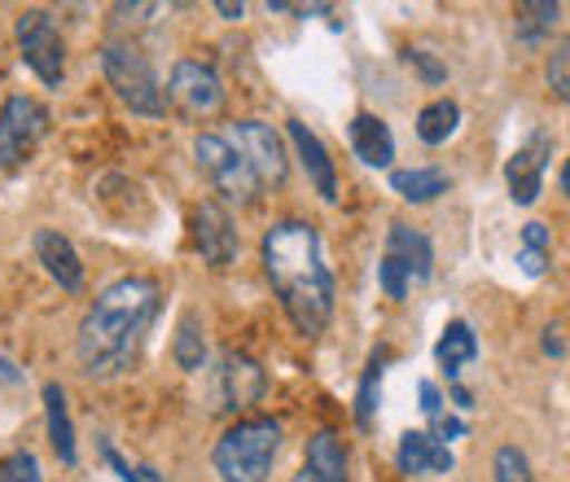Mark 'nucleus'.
I'll return each instance as SVG.
<instances>
[{"label": "nucleus", "instance_id": "28", "mask_svg": "<svg viewBox=\"0 0 570 482\" xmlns=\"http://www.w3.org/2000/svg\"><path fill=\"white\" fill-rule=\"evenodd\" d=\"M549 88L558 92V101H567L570 97V49L567 45H558V49L549 53Z\"/></svg>", "mask_w": 570, "mask_h": 482}, {"label": "nucleus", "instance_id": "9", "mask_svg": "<svg viewBox=\"0 0 570 482\" xmlns=\"http://www.w3.org/2000/svg\"><path fill=\"white\" fill-rule=\"evenodd\" d=\"M264 391H268V377H264V364L259 360H250L246 351H228L219 360V368H215L212 377L215 409L246 413V409H255L264 400Z\"/></svg>", "mask_w": 570, "mask_h": 482}, {"label": "nucleus", "instance_id": "5", "mask_svg": "<svg viewBox=\"0 0 570 482\" xmlns=\"http://www.w3.org/2000/svg\"><path fill=\"white\" fill-rule=\"evenodd\" d=\"M18 53L22 62L31 67V75L45 83V88H62V75H67V40H62V27L49 9H27L18 13Z\"/></svg>", "mask_w": 570, "mask_h": 482}, {"label": "nucleus", "instance_id": "32", "mask_svg": "<svg viewBox=\"0 0 570 482\" xmlns=\"http://www.w3.org/2000/svg\"><path fill=\"white\" fill-rule=\"evenodd\" d=\"M461 434H465V421H461V416H434V434H430V439H439V443H443V439H448V443H452V439H461Z\"/></svg>", "mask_w": 570, "mask_h": 482}, {"label": "nucleus", "instance_id": "24", "mask_svg": "<svg viewBox=\"0 0 570 482\" xmlns=\"http://www.w3.org/2000/svg\"><path fill=\"white\" fill-rule=\"evenodd\" d=\"M386 360H391V351H377V355L368 360L364 377H360V386H356V425L360 430H368L373 416H377V400H382V364H386Z\"/></svg>", "mask_w": 570, "mask_h": 482}, {"label": "nucleus", "instance_id": "21", "mask_svg": "<svg viewBox=\"0 0 570 482\" xmlns=\"http://www.w3.org/2000/svg\"><path fill=\"white\" fill-rule=\"evenodd\" d=\"M434 355H439L443 373L456 382L461 368L479 360V338H474V329H470L465 321H448V329H443V338H439V346H434Z\"/></svg>", "mask_w": 570, "mask_h": 482}, {"label": "nucleus", "instance_id": "19", "mask_svg": "<svg viewBox=\"0 0 570 482\" xmlns=\"http://www.w3.org/2000/svg\"><path fill=\"white\" fill-rule=\"evenodd\" d=\"M45 416H49V443L58 452L62 465H75L79 461V447H75V425H71V409H67V391L58 382H45Z\"/></svg>", "mask_w": 570, "mask_h": 482}, {"label": "nucleus", "instance_id": "27", "mask_svg": "<svg viewBox=\"0 0 570 482\" xmlns=\"http://www.w3.org/2000/svg\"><path fill=\"white\" fill-rule=\"evenodd\" d=\"M0 482H45V474H40V461H36V452H27V447L9 452V456L0 461Z\"/></svg>", "mask_w": 570, "mask_h": 482}, {"label": "nucleus", "instance_id": "31", "mask_svg": "<svg viewBox=\"0 0 570 482\" xmlns=\"http://www.w3.org/2000/svg\"><path fill=\"white\" fill-rule=\"evenodd\" d=\"M522 250H544V255H549V228H544L540 219H531V224L522 228Z\"/></svg>", "mask_w": 570, "mask_h": 482}, {"label": "nucleus", "instance_id": "33", "mask_svg": "<svg viewBox=\"0 0 570 482\" xmlns=\"http://www.w3.org/2000/svg\"><path fill=\"white\" fill-rule=\"evenodd\" d=\"M518 264H522V273L527 276H544L549 255H544V250H518Z\"/></svg>", "mask_w": 570, "mask_h": 482}, {"label": "nucleus", "instance_id": "8", "mask_svg": "<svg viewBox=\"0 0 570 482\" xmlns=\"http://www.w3.org/2000/svg\"><path fill=\"white\" fill-rule=\"evenodd\" d=\"M49 132V110L36 97H9L0 106V171L27 163Z\"/></svg>", "mask_w": 570, "mask_h": 482}, {"label": "nucleus", "instance_id": "34", "mask_svg": "<svg viewBox=\"0 0 570 482\" xmlns=\"http://www.w3.org/2000/svg\"><path fill=\"white\" fill-rule=\"evenodd\" d=\"M101 452H106V461H110V470H115V474H119V479H124V482H145L141 474H137V470H132V465H128V461H124V456H119V452L110 447V443H106Z\"/></svg>", "mask_w": 570, "mask_h": 482}, {"label": "nucleus", "instance_id": "10", "mask_svg": "<svg viewBox=\"0 0 570 482\" xmlns=\"http://www.w3.org/2000/svg\"><path fill=\"white\" fill-rule=\"evenodd\" d=\"M167 97L176 101V110H185L189 119H207L224 106V79L212 62L198 58H180L167 79Z\"/></svg>", "mask_w": 570, "mask_h": 482}, {"label": "nucleus", "instance_id": "13", "mask_svg": "<svg viewBox=\"0 0 570 482\" xmlns=\"http://www.w3.org/2000/svg\"><path fill=\"white\" fill-rule=\"evenodd\" d=\"M285 137L294 145V154H298V163H303L312 189H316L325 203H338V171H334V158H330L325 140L316 137L303 119H289V124H285Z\"/></svg>", "mask_w": 570, "mask_h": 482}, {"label": "nucleus", "instance_id": "4", "mask_svg": "<svg viewBox=\"0 0 570 482\" xmlns=\"http://www.w3.org/2000/svg\"><path fill=\"white\" fill-rule=\"evenodd\" d=\"M101 70H106V83L115 88V97L132 110V115H145V119H158L167 110L163 101V83L154 75V62L141 45L132 40H106L101 45Z\"/></svg>", "mask_w": 570, "mask_h": 482}, {"label": "nucleus", "instance_id": "3", "mask_svg": "<svg viewBox=\"0 0 570 482\" xmlns=\"http://www.w3.org/2000/svg\"><path fill=\"white\" fill-rule=\"evenodd\" d=\"M282 456V421L273 416H242L215 443L212 461L219 482H268Z\"/></svg>", "mask_w": 570, "mask_h": 482}, {"label": "nucleus", "instance_id": "22", "mask_svg": "<svg viewBox=\"0 0 570 482\" xmlns=\"http://www.w3.org/2000/svg\"><path fill=\"white\" fill-rule=\"evenodd\" d=\"M456 128H461V106L452 97L430 101V106H422V115H417V140L422 145H443Z\"/></svg>", "mask_w": 570, "mask_h": 482}, {"label": "nucleus", "instance_id": "35", "mask_svg": "<svg viewBox=\"0 0 570 482\" xmlns=\"http://www.w3.org/2000/svg\"><path fill=\"white\" fill-rule=\"evenodd\" d=\"M544 351H549L553 360H567V338H562V321L544 329Z\"/></svg>", "mask_w": 570, "mask_h": 482}, {"label": "nucleus", "instance_id": "25", "mask_svg": "<svg viewBox=\"0 0 570 482\" xmlns=\"http://www.w3.org/2000/svg\"><path fill=\"white\" fill-rule=\"evenodd\" d=\"M171 355H176V364H180L185 373L207 368V338H203V329H198V321H194V316H185V321H180L176 343H171Z\"/></svg>", "mask_w": 570, "mask_h": 482}, {"label": "nucleus", "instance_id": "12", "mask_svg": "<svg viewBox=\"0 0 570 482\" xmlns=\"http://www.w3.org/2000/svg\"><path fill=\"white\" fill-rule=\"evenodd\" d=\"M194 237H198L203 264L215 268V273L237 259V228H233V215L224 210V203L207 198L203 207L194 210Z\"/></svg>", "mask_w": 570, "mask_h": 482}, {"label": "nucleus", "instance_id": "30", "mask_svg": "<svg viewBox=\"0 0 570 482\" xmlns=\"http://www.w3.org/2000/svg\"><path fill=\"white\" fill-rule=\"evenodd\" d=\"M377 285H382L386 298H404V294H409V276L400 273L386 255H382V264H377Z\"/></svg>", "mask_w": 570, "mask_h": 482}, {"label": "nucleus", "instance_id": "15", "mask_svg": "<svg viewBox=\"0 0 570 482\" xmlns=\"http://www.w3.org/2000/svg\"><path fill=\"white\" fill-rule=\"evenodd\" d=\"M386 259L409 276V281L413 276L430 281V273H434V246H430L426 233L413 228V224H391V233H386Z\"/></svg>", "mask_w": 570, "mask_h": 482}, {"label": "nucleus", "instance_id": "36", "mask_svg": "<svg viewBox=\"0 0 570 482\" xmlns=\"http://www.w3.org/2000/svg\"><path fill=\"white\" fill-rule=\"evenodd\" d=\"M422 413L434 421V416H443V400H439V386L434 382H422Z\"/></svg>", "mask_w": 570, "mask_h": 482}, {"label": "nucleus", "instance_id": "2", "mask_svg": "<svg viewBox=\"0 0 570 482\" xmlns=\"http://www.w3.org/2000/svg\"><path fill=\"white\" fill-rule=\"evenodd\" d=\"M264 255V273L273 281V294L282 298L289 325L303 338H321L334 321V273L325 264V246L316 224L307 219H282L264 233L259 242Z\"/></svg>", "mask_w": 570, "mask_h": 482}, {"label": "nucleus", "instance_id": "38", "mask_svg": "<svg viewBox=\"0 0 570 482\" xmlns=\"http://www.w3.org/2000/svg\"><path fill=\"white\" fill-rule=\"evenodd\" d=\"M0 382H4V386H18V382H22V373H18V368H13L4 355H0Z\"/></svg>", "mask_w": 570, "mask_h": 482}, {"label": "nucleus", "instance_id": "7", "mask_svg": "<svg viewBox=\"0 0 570 482\" xmlns=\"http://www.w3.org/2000/svg\"><path fill=\"white\" fill-rule=\"evenodd\" d=\"M219 137L228 140V145L246 158V167L255 171L259 189H282L285 176H289V158H285L282 132H277L273 124L242 119V124H233V128H228V132H219Z\"/></svg>", "mask_w": 570, "mask_h": 482}, {"label": "nucleus", "instance_id": "23", "mask_svg": "<svg viewBox=\"0 0 570 482\" xmlns=\"http://www.w3.org/2000/svg\"><path fill=\"white\" fill-rule=\"evenodd\" d=\"M562 13H567V4H558V0H527V4H518V40L522 45H540L544 31H553L562 22Z\"/></svg>", "mask_w": 570, "mask_h": 482}, {"label": "nucleus", "instance_id": "18", "mask_svg": "<svg viewBox=\"0 0 570 482\" xmlns=\"http://www.w3.org/2000/svg\"><path fill=\"white\" fill-rule=\"evenodd\" d=\"M347 137H352V149L364 167H391L395 163V137L386 128V119L360 110L356 119L347 124Z\"/></svg>", "mask_w": 570, "mask_h": 482}, {"label": "nucleus", "instance_id": "37", "mask_svg": "<svg viewBox=\"0 0 570 482\" xmlns=\"http://www.w3.org/2000/svg\"><path fill=\"white\" fill-rule=\"evenodd\" d=\"M215 13H219L224 22H237L246 9H242V4H233V0H215Z\"/></svg>", "mask_w": 570, "mask_h": 482}, {"label": "nucleus", "instance_id": "14", "mask_svg": "<svg viewBox=\"0 0 570 482\" xmlns=\"http://www.w3.org/2000/svg\"><path fill=\"white\" fill-rule=\"evenodd\" d=\"M36 259L45 264V273L53 276L67 294H79L83 289V259L75 250V242L58 228H40L36 233Z\"/></svg>", "mask_w": 570, "mask_h": 482}, {"label": "nucleus", "instance_id": "16", "mask_svg": "<svg viewBox=\"0 0 570 482\" xmlns=\"http://www.w3.org/2000/svg\"><path fill=\"white\" fill-rule=\"evenodd\" d=\"M294 482H352L347 479V447L334 430H316L307 439V461Z\"/></svg>", "mask_w": 570, "mask_h": 482}, {"label": "nucleus", "instance_id": "17", "mask_svg": "<svg viewBox=\"0 0 570 482\" xmlns=\"http://www.w3.org/2000/svg\"><path fill=\"white\" fill-rule=\"evenodd\" d=\"M400 470L404 474H413V479H434V474H448L456 461H452V447L448 443H439V439H430L426 430H409L404 439H400Z\"/></svg>", "mask_w": 570, "mask_h": 482}, {"label": "nucleus", "instance_id": "29", "mask_svg": "<svg viewBox=\"0 0 570 482\" xmlns=\"http://www.w3.org/2000/svg\"><path fill=\"white\" fill-rule=\"evenodd\" d=\"M404 62L417 70L426 83H443V79H448V67H443V62H439L430 49H409V53H404Z\"/></svg>", "mask_w": 570, "mask_h": 482}, {"label": "nucleus", "instance_id": "20", "mask_svg": "<svg viewBox=\"0 0 570 482\" xmlns=\"http://www.w3.org/2000/svg\"><path fill=\"white\" fill-rule=\"evenodd\" d=\"M452 189V176L439 171V167H404V171H391V194H400L404 203L422 207V203H434L439 194Z\"/></svg>", "mask_w": 570, "mask_h": 482}, {"label": "nucleus", "instance_id": "39", "mask_svg": "<svg viewBox=\"0 0 570 482\" xmlns=\"http://www.w3.org/2000/svg\"><path fill=\"white\" fill-rule=\"evenodd\" d=\"M452 404H456V409H465V413L474 409V404H470V391H465V386H452Z\"/></svg>", "mask_w": 570, "mask_h": 482}, {"label": "nucleus", "instance_id": "11", "mask_svg": "<svg viewBox=\"0 0 570 482\" xmlns=\"http://www.w3.org/2000/svg\"><path fill=\"white\" fill-rule=\"evenodd\" d=\"M553 137L549 132H531L527 145H518L513 149V158L504 163V180H509V198L518 203V207H531L535 198H540V189H544V171H549V163H553Z\"/></svg>", "mask_w": 570, "mask_h": 482}, {"label": "nucleus", "instance_id": "26", "mask_svg": "<svg viewBox=\"0 0 570 482\" xmlns=\"http://www.w3.org/2000/svg\"><path fill=\"white\" fill-rule=\"evenodd\" d=\"M492 479L497 482H531V461L527 452H518L513 443H504L492 461Z\"/></svg>", "mask_w": 570, "mask_h": 482}, {"label": "nucleus", "instance_id": "1", "mask_svg": "<svg viewBox=\"0 0 570 482\" xmlns=\"http://www.w3.org/2000/svg\"><path fill=\"white\" fill-rule=\"evenodd\" d=\"M163 312V289L149 276H119L115 285H106L75 334V355H79V373L83 377H119L141 360L149 329Z\"/></svg>", "mask_w": 570, "mask_h": 482}, {"label": "nucleus", "instance_id": "6", "mask_svg": "<svg viewBox=\"0 0 570 482\" xmlns=\"http://www.w3.org/2000/svg\"><path fill=\"white\" fill-rule=\"evenodd\" d=\"M194 158H198L203 176L212 180L219 198H228V203H237V207H250V203L259 198L255 171L246 167V158L219 137V132H203V137L194 140Z\"/></svg>", "mask_w": 570, "mask_h": 482}]
</instances>
